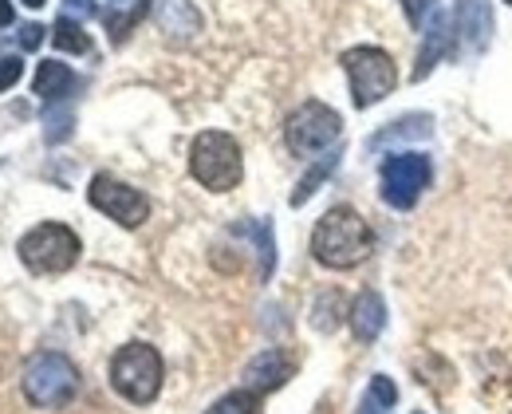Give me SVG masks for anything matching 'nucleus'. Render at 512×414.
<instances>
[{
	"mask_svg": "<svg viewBox=\"0 0 512 414\" xmlns=\"http://www.w3.org/2000/svg\"><path fill=\"white\" fill-rule=\"evenodd\" d=\"M371 249H375V233L363 221V213L351 206L327 209L312 229V257L323 269H335V273L355 269L371 257Z\"/></svg>",
	"mask_w": 512,
	"mask_h": 414,
	"instance_id": "1",
	"label": "nucleus"
},
{
	"mask_svg": "<svg viewBox=\"0 0 512 414\" xmlns=\"http://www.w3.org/2000/svg\"><path fill=\"white\" fill-rule=\"evenodd\" d=\"M190 174L213 194H229L241 174H245V158H241V142L225 131H201L190 146Z\"/></svg>",
	"mask_w": 512,
	"mask_h": 414,
	"instance_id": "2",
	"label": "nucleus"
},
{
	"mask_svg": "<svg viewBox=\"0 0 512 414\" xmlns=\"http://www.w3.org/2000/svg\"><path fill=\"white\" fill-rule=\"evenodd\" d=\"M20 387H24V399L40 411H60L75 399L79 391V371L75 363L60 355V351H40L24 363V375H20Z\"/></svg>",
	"mask_w": 512,
	"mask_h": 414,
	"instance_id": "3",
	"label": "nucleus"
},
{
	"mask_svg": "<svg viewBox=\"0 0 512 414\" xmlns=\"http://www.w3.org/2000/svg\"><path fill=\"white\" fill-rule=\"evenodd\" d=\"M339 64H343L347 79H351V103L359 111L383 103L386 95L398 87V64L390 60V52H383V48H371V44L347 48Z\"/></svg>",
	"mask_w": 512,
	"mask_h": 414,
	"instance_id": "4",
	"label": "nucleus"
},
{
	"mask_svg": "<svg viewBox=\"0 0 512 414\" xmlns=\"http://www.w3.org/2000/svg\"><path fill=\"white\" fill-rule=\"evenodd\" d=\"M111 387L134 407L154 403L162 391V355L150 344L119 347L111 359Z\"/></svg>",
	"mask_w": 512,
	"mask_h": 414,
	"instance_id": "5",
	"label": "nucleus"
},
{
	"mask_svg": "<svg viewBox=\"0 0 512 414\" xmlns=\"http://www.w3.org/2000/svg\"><path fill=\"white\" fill-rule=\"evenodd\" d=\"M16 253H20V261H24L32 273L56 276V273H67V269L79 261L83 245H79L75 229H67L60 221H44V225H36V229H28V233L20 237Z\"/></svg>",
	"mask_w": 512,
	"mask_h": 414,
	"instance_id": "6",
	"label": "nucleus"
},
{
	"mask_svg": "<svg viewBox=\"0 0 512 414\" xmlns=\"http://www.w3.org/2000/svg\"><path fill=\"white\" fill-rule=\"evenodd\" d=\"M339 135H343V119H339V111H331V107L320 103V99L300 103V107L288 115V123H284V142H288V150H292L296 158H312V154H320V150H327L331 142H339Z\"/></svg>",
	"mask_w": 512,
	"mask_h": 414,
	"instance_id": "7",
	"label": "nucleus"
},
{
	"mask_svg": "<svg viewBox=\"0 0 512 414\" xmlns=\"http://www.w3.org/2000/svg\"><path fill=\"white\" fill-rule=\"evenodd\" d=\"M434 178V166L426 154H390L383 162V202L390 209H414Z\"/></svg>",
	"mask_w": 512,
	"mask_h": 414,
	"instance_id": "8",
	"label": "nucleus"
},
{
	"mask_svg": "<svg viewBox=\"0 0 512 414\" xmlns=\"http://www.w3.org/2000/svg\"><path fill=\"white\" fill-rule=\"evenodd\" d=\"M87 198H91V206L99 209V213H107V217L119 221L123 229H138V225L150 217L146 194H138L134 186L119 182V178H111V174H95Z\"/></svg>",
	"mask_w": 512,
	"mask_h": 414,
	"instance_id": "9",
	"label": "nucleus"
},
{
	"mask_svg": "<svg viewBox=\"0 0 512 414\" xmlns=\"http://www.w3.org/2000/svg\"><path fill=\"white\" fill-rule=\"evenodd\" d=\"M457 20V40L465 56H481L493 40V4L489 0H457L453 8Z\"/></svg>",
	"mask_w": 512,
	"mask_h": 414,
	"instance_id": "10",
	"label": "nucleus"
},
{
	"mask_svg": "<svg viewBox=\"0 0 512 414\" xmlns=\"http://www.w3.org/2000/svg\"><path fill=\"white\" fill-rule=\"evenodd\" d=\"M292 375H296V359L288 351H280V347H268L245 367V387H253L256 395H268V391L284 387Z\"/></svg>",
	"mask_w": 512,
	"mask_h": 414,
	"instance_id": "11",
	"label": "nucleus"
},
{
	"mask_svg": "<svg viewBox=\"0 0 512 414\" xmlns=\"http://www.w3.org/2000/svg\"><path fill=\"white\" fill-rule=\"evenodd\" d=\"M347 320H351V332H355V340H359V344H371V340H379V332L386 328L383 296H379L375 288H363V292L355 296V304H351Z\"/></svg>",
	"mask_w": 512,
	"mask_h": 414,
	"instance_id": "12",
	"label": "nucleus"
},
{
	"mask_svg": "<svg viewBox=\"0 0 512 414\" xmlns=\"http://www.w3.org/2000/svg\"><path fill=\"white\" fill-rule=\"evenodd\" d=\"M75 91V71L60 64V60H44L40 71H36V95L44 103H60Z\"/></svg>",
	"mask_w": 512,
	"mask_h": 414,
	"instance_id": "13",
	"label": "nucleus"
},
{
	"mask_svg": "<svg viewBox=\"0 0 512 414\" xmlns=\"http://www.w3.org/2000/svg\"><path fill=\"white\" fill-rule=\"evenodd\" d=\"M449 44H453V28H449L446 16H438V12H434V20H430V40H426V48L418 52V68H414V79H426L430 71L438 68V60L446 56Z\"/></svg>",
	"mask_w": 512,
	"mask_h": 414,
	"instance_id": "14",
	"label": "nucleus"
},
{
	"mask_svg": "<svg viewBox=\"0 0 512 414\" xmlns=\"http://www.w3.org/2000/svg\"><path fill=\"white\" fill-rule=\"evenodd\" d=\"M52 44H56L60 52H75V56L91 52V36H87L83 24L71 20V16H60V20H56V28H52Z\"/></svg>",
	"mask_w": 512,
	"mask_h": 414,
	"instance_id": "15",
	"label": "nucleus"
},
{
	"mask_svg": "<svg viewBox=\"0 0 512 414\" xmlns=\"http://www.w3.org/2000/svg\"><path fill=\"white\" fill-rule=\"evenodd\" d=\"M430 115H406L402 123H390V131H383V135H375L371 138V146L379 150V146H386L390 138H426L430 135Z\"/></svg>",
	"mask_w": 512,
	"mask_h": 414,
	"instance_id": "16",
	"label": "nucleus"
},
{
	"mask_svg": "<svg viewBox=\"0 0 512 414\" xmlns=\"http://www.w3.org/2000/svg\"><path fill=\"white\" fill-rule=\"evenodd\" d=\"M335 166H339V150H335V154H327L323 162H316V166H312V170L300 178V186H296V194H292V206H304V202H308V198L320 190V182L331 174V170H335Z\"/></svg>",
	"mask_w": 512,
	"mask_h": 414,
	"instance_id": "17",
	"label": "nucleus"
},
{
	"mask_svg": "<svg viewBox=\"0 0 512 414\" xmlns=\"http://www.w3.org/2000/svg\"><path fill=\"white\" fill-rule=\"evenodd\" d=\"M256 411H260V395H256L253 387H241V391L221 395L205 414H256Z\"/></svg>",
	"mask_w": 512,
	"mask_h": 414,
	"instance_id": "18",
	"label": "nucleus"
},
{
	"mask_svg": "<svg viewBox=\"0 0 512 414\" xmlns=\"http://www.w3.org/2000/svg\"><path fill=\"white\" fill-rule=\"evenodd\" d=\"M339 320H343V296L331 288V292H323L320 300H316V308H312V324H316L320 332H335Z\"/></svg>",
	"mask_w": 512,
	"mask_h": 414,
	"instance_id": "19",
	"label": "nucleus"
},
{
	"mask_svg": "<svg viewBox=\"0 0 512 414\" xmlns=\"http://www.w3.org/2000/svg\"><path fill=\"white\" fill-rule=\"evenodd\" d=\"M241 233H249L256 245H260V273L268 276L272 273V265H276V245H272L268 225H241Z\"/></svg>",
	"mask_w": 512,
	"mask_h": 414,
	"instance_id": "20",
	"label": "nucleus"
},
{
	"mask_svg": "<svg viewBox=\"0 0 512 414\" xmlns=\"http://www.w3.org/2000/svg\"><path fill=\"white\" fill-rule=\"evenodd\" d=\"M402 12L410 20V28H426L438 12V0H402Z\"/></svg>",
	"mask_w": 512,
	"mask_h": 414,
	"instance_id": "21",
	"label": "nucleus"
},
{
	"mask_svg": "<svg viewBox=\"0 0 512 414\" xmlns=\"http://www.w3.org/2000/svg\"><path fill=\"white\" fill-rule=\"evenodd\" d=\"M146 8H150V0H142L134 12H127V16H107V28H111V40H127V32L146 16Z\"/></svg>",
	"mask_w": 512,
	"mask_h": 414,
	"instance_id": "22",
	"label": "nucleus"
},
{
	"mask_svg": "<svg viewBox=\"0 0 512 414\" xmlns=\"http://www.w3.org/2000/svg\"><path fill=\"white\" fill-rule=\"evenodd\" d=\"M367 395H371L375 403H383L386 411H390V407L398 403V387H394V383H390L386 375H375V379H371V391H367Z\"/></svg>",
	"mask_w": 512,
	"mask_h": 414,
	"instance_id": "23",
	"label": "nucleus"
},
{
	"mask_svg": "<svg viewBox=\"0 0 512 414\" xmlns=\"http://www.w3.org/2000/svg\"><path fill=\"white\" fill-rule=\"evenodd\" d=\"M20 75H24V60H20V56H4V60H0V91H8Z\"/></svg>",
	"mask_w": 512,
	"mask_h": 414,
	"instance_id": "24",
	"label": "nucleus"
},
{
	"mask_svg": "<svg viewBox=\"0 0 512 414\" xmlns=\"http://www.w3.org/2000/svg\"><path fill=\"white\" fill-rule=\"evenodd\" d=\"M71 135V115L60 111V115H48V142H60V138Z\"/></svg>",
	"mask_w": 512,
	"mask_h": 414,
	"instance_id": "25",
	"label": "nucleus"
},
{
	"mask_svg": "<svg viewBox=\"0 0 512 414\" xmlns=\"http://www.w3.org/2000/svg\"><path fill=\"white\" fill-rule=\"evenodd\" d=\"M40 44H44V28H40V24H24V28H20V48L32 52V48H40Z\"/></svg>",
	"mask_w": 512,
	"mask_h": 414,
	"instance_id": "26",
	"label": "nucleus"
},
{
	"mask_svg": "<svg viewBox=\"0 0 512 414\" xmlns=\"http://www.w3.org/2000/svg\"><path fill=\"white\" fill-rule=\"evenodd\" d=\"M64 8H67V16H95L99 8H95V0H64Z\"/></svg>",
	"mask_w": 512,
	"mask_h": 414,
	"instance_id": "27",
	"label": "nucleus"
},
{
	"mask_svg": "<svg viewBox=\"0 0 512 414\" xmlns=\"http://www.w3.org/2000/svg\"><path fill=\"white\" fill-rule=\"evenodd\" d=\"M16 20V12H12V0H0V28H8Z\"/></svg>",
	"mask_w": 512,
	"mask_h": 414,
	"instance_id": "28",
	"label": "nucleus"
},
{
	"mask_svg": "<svg viewBox=\"0 0 512 414\" xmlns=\"http://www.w3.org/2000/svg\"><path fill=\"white\" fill-rule=\"evenodd\" d=\"M359 414H386V407H383V403H375V399L367 395V399H363V407H359Z\"/></svg>",
	"mask_w": 512,
	"mask_h": 414,
	"instance_id": "29",
	"label": "nucleus"
},
{
	"mask_svg": "<svg viewBox=\"0 0 512 414\" xmlns=\"http://www.w3.org/2000/svg\"><path fill=\"white\" fill-rule=\"evenodd\" d=\"M24 4H28V8H44V0H24Z\"/></svg>",
	"mask_w": 512,
	"mask_h": 414,
	"instance_id": "30",
	"label": "nucleus"
},
{
	"mask_svg": "<svg viewBox=\"0 0 512 414\" xmlns=\"http://www.w3.org/2000/svg\"><path fill=\"white\" fill-rule=\"evenodd\" d=\"M509 4H512V0H509Z\"/></svg>",
	"mask_w": 512,
	"mask_h": 414,
	"instance_id": "31",
	"label": "nucleus"
}]
</instances>
